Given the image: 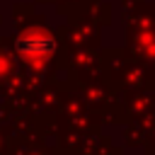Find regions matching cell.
Masks as SVG:
<instances>
[{
	"mask_svg": "<svg viewBox=\"0 0 155 155\" xmlns=\"http://www.w3.org/2000/svg\"><path fill=\"white\" fill-rule=\"evenodd\" d=\"M17 51L31 61V63H44L53 53V36L46 31H27L17 39Z\"/></svg>",
	"mask_w": 155,
	"mask_h": 155,
	"instance_id": "cell-1",
	"label": "cell"
}]
</instances>
